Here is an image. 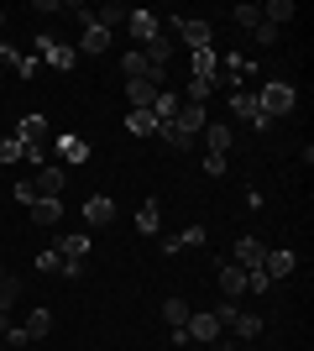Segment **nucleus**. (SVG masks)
I'll return each instance as SVG.
<instances>
[{
  "label": "nucleus",
  "mask_w": 314,
  "mask_h": 351,
  "mask_svg": "<svg viewBox=\"0 0 314 351\" xmlns=\"http://www.w3.org/2000/svg\"><path fill=\"white\" fill-rule=\"evenodd\" d=\"M53 152H58V168H74V162H90V142L79 132H63L58 142H53Z\"/></svg>",
  "instance_id": "423d86ee"
},
{
  "label": "nucleus",
  "mask_w": 314,
  "mask_h": 351,
  "mask_svg": "<svg viewBox=\"0 0 314 351\" xmlns=\"http://www.w3.org/2000/svg\"><path fill=\"white\" fill-rule=\"evenodd\" d=\"M157 226H163V210H157V199H147V205L136 210V231H142V236H157Z\"/></svg>",
  "instance_id": "bb28decb"
},
{
  "label": "nucleus",
  "mask_w": 314,
  "mask_h": 351,
  "mask_svg": "<svg viewBox=\"0 0 314 351\" xmlns=\"http://www.w3.org/2000/svg\"><path fill=\"white\" fill-rule=\"evenodd\" d=\"M209 89H215V84H205V79H189V100L205 105V100H209Z\"/></svg>",
  "instance_id": "ea45409f"
},
{
  "label": "nucleus",
  "mask_w": 314,
  "mask_h": 351,
  "mask_svg": "<svg viewBox=\"0 0 314 351\" xmlns=\"http://www.w3.org/2000/svg\"><path fill=\"white\" fill-rule=\"evenodd\" d=\"M220 293H225V299H241V293H246V267L220 263Z\"/></svg>",
  "instance_id": "6ab92c4d"
},
{
  "label": "nucleus",
  "mask_w": 314,
  "mask_h": 351,
  "mask_svg": "<svg viewBox=\"0 0 314 351\" xmlns=\"http://www.w3.org/2000/svg\"><path fill=\"white\" fill-rule=\"evenodd\" d=\"M163 320H168V330H183V325H189V304H183V299H168Z\"/></svg>",
  "instance_id": "2f4dec72"
},
{
  "label": "nucleus",
  "mask_w": 314,
  "mask_h": 351,
  "mask_svg": "<svg viewBox=\"0 0 314 351\" xmlns=\"http://www.w3.org/2000/svg\"><path fill=\"white\" fill-rule=\"evenodd\" d=\"M16 299H21V283H16L11 273H5V278H0V309H11Z\"/></svg>",
  "instance_id": "f704fd0d"
},
{
  "label": "nucleus",
  "mask_w": 314,
  "mask_h": 351,
  "mask_svg": "<svg viewBox=\"0 0 314 351\" xmlns=\"http://www.w3.org/2000/svg\"><path fill=\"white\" fill-rule=\"evenodd\" d=\"M16 136L27 147H47V136H53V126H47V116H21V126H16Z\"/></svg>",
  "instance_id": "2eb2a0df"
},
{
  "label": "nucleus",
  "mask_w": 314,
  "mask_h": 351,
  "mask_svg": "<svg viewBox=\"0 0 314 351\" xmlns=\"http://www.w3.org/2000/svg\"><path fill=\"white\" fill-rule=\"evenodd\" d=\"M21 158H27L21 136H5V142H0V162H21Z\"/></svg>",
  "instance_id": "72a5a7b5"
},
{
  "label": "nucleus",
  "mask_w": 314,
  "mask_h": 351,
  "mask_svg": "<svg viewBox=\"0 0 314 351\" xmlns=\"http://www.w3.org/2000/svg\"><path fill=\"white\" fill-rule=\"evenodd\" d=\"M5 21H11V16H5V11H0V27H5Z\"/></svg>",
  "instance_id": "79ce46f5"
},
{
  "label": "nucleus",
  "mask_w": 314,
  "mask_h": 351,
  "mask_svg": "<svg viewBox=\"0 0 314 351\" xmlns=\"http://www.w3.org/2000/svg\"><path fill=\"white\" fill-rule=\"evenodd\" d=\"M120 73H126V79H147V53H142V47H131V53H126V58H120Z\"/></svg>",
  "instance_id": "c756f323"
},
{
  "label": "nucleus",
  "mask_w": 314,
  "mask_h": 351,
  "mask_svg": "<svg viewBox=\"0 0 314 351\" xmlns=\"http://www.w3.org/2000/svg\"><path fill=\"white\" fill-rule=\"evenodd\" d=\"M293 16H299V11H293V0H267V5H262V21H267V27H278V32H283Z\"/></svg>",
  "instance_id": "b1692460"
},
{
  "label": "nucleus",
  "mask_w": 314,
  "mask_h": 351,
  "mask_svg": "<svg viewBox=\"0 0 314 351\" xmlns=\"http://www.w3.org/2000/svg\"><path fill=\"white\" fill-rule=\"evenodd\" d=\"M225 69H231V79H252V58H241V53H231V63H225Z\"/></svg>",
  "instance_id": "e433bc0d"
},
{
  "label": "nucleus",
  "mask_w": 314,
  "mask_h": 351,
  "mask_svg": "<svg viewBox=\"0 0 314 351\" xmlns=\"http://www.w3.org/2000/svg\"><path fill=\"white\" fill-rule=\"evenodd\" d=\"M0 346H11V351H27V346H31V336H27V330H21V325H11V330H5V341H0Z\"/></svg>",
  "instance_id": "4c0bfd02"
},
{
  "label": "nucleus",
  "mask_w": 314,
  "mask_h": 351,
  "mask_svg": "<svg viewBox=\"0 0 314 351\" xmlns=\"http://www.w3.org/2000/svg\"><path fill=\"white\" fill-rule=\"evenodd\" d=\"M205 147H209V158H225V152H231V147H236V132H231V126H220V121H209L205 132Z\"/></svg>",
  "instance_id": "f8f14e48"
},
{
  "label": "nucleus",
  "mask_w": 314,
  "mask_h": 351,
  "mask_svg": "<svg viewBox=\"0 0 314 351\" xmlns=\"http://www.w3.org/2000/svg\"><path fill=\"white\" fill-rule=\"evenodd\" d=\"M179 37H183V43H189V53H199V47H215V43H209L215 32H209V21H199V16H189V21H179Z\"/></svg>",
  "instance_id": "4468645a"
},
{
  "label": "nucleus",
  "mask_w": 314,
  "mask_h": 351,
  "mask_svg": "<svg viewBox=\"0 0 314 351\" xmlns=\"http://www.w3.org/2000/svg\"><path fill=\"white\" fill-rule=\"evenodd\" d=\"M5 330H11V309H0V341H5Z\"/></svg>",
  "instance_id": "a19ab883"
},
{
  "label": "nucleus",
  "mask_w": 314,
  "mask_h": 351,
  "mask_svg": "<svg viewBox=\"0 0 314 351\" xmlns=\"http://www.w3.org/2000/svg\"><path fill=\"white\" fill-rule=\"evenodd\" d=\"M0 63L16 73V79H37V58H27L21 47H11V43H0Z\"/></svg>",
  "instance_id": "ddd939ff"
},
{
  "label": "nucleus",
  "mask_w": 314,
  "mask_h": 351,
  "mask_svg": "<svg viewBox=\"0 0 314 351\" xmlns=\"http://www.w3.org/2000/svg\"><path fill=\"white\" fill-rule=\"evenodd\" d=\"M0 278H5V263H0Z\"/></svg>",
  "instance_id": "a18cd8bd"
},
{
  "label": "nucleus",
  "mask_w": 314,
  "mask_h": 351,
  "mask_svg": "<svg viewBox=\"0 0 314 351\" xmlns=\"http://www.w3.org/2000/svg\"><path fill=\"white\" fill-rule=\"evenodd\" d=\"M126 5H100V11H94V27H105V32H116V27H126Z\"/></svg>",
  "instance_id": "c85d7f7f"
},
{
  "label": "nucleus",
  "mask_w": 314,
  "mask_h": 351,
  "mask_svg": "<svg viewBox=\"0 0 314 351\" xmlns=\"http://www.w3.org/2000/svg\"><path fill=\"white\" fill-rule=\"evenodd\" d=\"M37 53H42V58L53 63V69H58V73H68V69H74V63H79V53H74V47H68V43H53L47 32H42V37H37Z\"/></svg>",
  "instance_id": "1a4fd4ad"
},
{
  "label": "nucleus",
  "mask_w": 314,
  "mask_h": 351,
  "mask_svg": "<svg viewBox=\"0 0 314 351\" xmlns=\"http://www.w3.org/2000/svg\"><path fill=\"white\" fill-rule=\"evenodd\" d=\"M236 351H257V346H236Z\"/></svg>",
  "instance_id": "c03bdc74"
},
{
  "label": "nucleus",
  "mask_w": 314,
  "mask_h": 351,
  "mask_svg": "<svg viewBox=\"0 0 314 351\" xmlns=\"http://www.w3.org/2000/svg\"><path fill=\"white\" fill-rule=\"evenodd\" d=\"M27 184H31V194H37V199H58L63 184H68V168H58V162H42V168H37V178H27ZM37 199H31V205H37Z\"/></svg>",
  "instance_id": "7ed1b4c3"
},
{
  "label": "nucleus",
  "mask_w": 314,
  "mask_h": 351,
  "mask_svg": "<svg viewBox=\"0 0 314 351\" xmlns=\"http://www.w3.org/2000/svg\"><path fill=\"white\" fill-rule=\"evenodd\" d=\"M293 100H299L293 84H288V79H272V84H262V95H257V110L267 121H283L288 110H293Z\"/></svg>",
  "instance_id": "f257e3e1"
},
{
  "label": "nucleus",
  "mask_w": 314,
  "mask_h": 351,
  "mask_svg": "<svg viewBox=\"0 0 314 351\" xmlns=\"http://www.w3.org/2000/svg\"><path fill=\"white\" fill-rule=\"evenodd\" d=\"M293 267H299V257H293L288 247H278V252H267V257H262V273H267L272 283H283L288 273H293Z\"/></svg>",
  "instance_id": "9b49d317"
},
{
  "label": "nucleus",
  "mask_w": 314,
  "mask_h": 351,
  "mask_svg": "<svg viewBox=\"0 0 314 351\" xmlns=\"http://www.w3.org/2000/svg\"><path fill=\"white\" fill-rule=\"evenodd\" d=\"M183 336L199 341V346H215V336H220V320H215V309H189V325H183Z\"/></svg>",
  "instance_id": "20e7f679"
},
{
  "label": "nucleus",
  "mask_w": 314,
  "mask_h": 351,
  "mask_svg": "<svg viewBox=\"0 0 314 351\" xmlns=\"http://www.w3.org/2000/svg\"><path fill=\"white\" fill-rule=\"evenodd\" d=\"M246 289H252V293H272L278 283H272L267 273H262V267H252V273H246Z\"/></svg>",
  "instance_id": "c9c22d12"
},
{
  "label": "nucleus",
  "mask_w": 314,
  "mask_h": 351,
  "mask_svg": "<svg viewBox=\"0 0 314 351\" xmlns=\"http://www.w3.org/2000/svg\"><path fill=\"white\" fill-rule=\"evenodd\" d=\"M231 21H236V27H246V32H252L257 21H262V5H236V11H231Z\"/></svg>",
  "instance_id": "473e14b6"
},
{
  "label": "nucleus",
  "mask_w": 314,
  "mask_h": 351,
  "mask_svg": "<svg viewBox=\"0 0 314 351\" xmlns=\"http://www.w3.org/2000/svg\"><path fill=\"white\" fill-rule=\"evenodd\" d=\"M37 267H42V273H58V278H79V273H84L79 263H63V252H58V247L37 252Z\"/></svg>",
  "instance_id": "f3484780"
},
{
  "label": "nucleus",
  "mask_w": 314,
  "mask_h": 351,
  "mask_svg": "<svg viewBox=\"0 0 314 351\" xmlns=\"http://www.w3.org/2000/svg\"><path fill=\"white\" fill-rule=\"evenodd\" d=\"M0 351H11V346H0Z\"/></svg>",
  "instance_id": "49530a36"
},
{
  "label": "nucleus",
  "mask_w": 314,
  "mask_h": 351,
  "mask_svg": "<svg viewBox=\"0 0 314 351\" xmlns=\"http://www.w3.org/2000/svg\"><path fill=\"white\" fill-rule=\"evenodd\" d=\"M215 320L231 325V336H236V341H257V336H262V315H246V309H236V299H225V304L215 309Z\"/></svg>",
  "instance_id": "f03ea898"
},
{
  "label": "nucleus",
  "mask_w": 314,
  "mask_h": 351,
  "mask_svg": "<svg viewBox=\"0 0 314 351\" xmlns=\"http://www.w3.org/2000/svg\"><path fill=\"white\" fill-rule=\"evenodd\" d=\"M262 257H267V252H262V241H257V236H241V241H236V267H246V273H252V267H262Z\"/></svg>",
  "instance_id": "4be33fe9"
},
{
  "label": "nucleus",
  "mask_w": 314,
  "mask_h": 351,
  "mask_svg": "<svg viewBox=\"0 0 314 351\" xmlns=\"http://www.w3.org/2000/svg\"><path fill=\"white\" fill-rule=\"evenodd\" d=\"M110 37H116V32H105V27H94V16L90 21H84V37H79V58H100V53H110Z\"/></svg>",
  "instance_id": "0eeeda50"
},
{
  "label": "nucleus",
  "mask_w": 314,
  "mask_h": 351,
  "mask_svg": "<svg viewBox=\"0 0 314 351\" xmlns=\"http://www.w3.org/2000/svg\"><path fill=\"white\" fill-rule=\"evenodd\" d=\"M84 220H90V226H116V199L90 194V199H84Z\"/></svg>",
  "instance_id": "a211bd4d"
},
{
  "label": "nucleus",
  "mask_w": 314,
  "mask_h": 351,
  "mask_svg": "<svg viewBox=\"0 0 314 351\" xmlns=\"http://www.w3.org/2000/svg\"><path fill=\"white\" fill-rule=\"evenodd\" d=\"M231 116L236 121H257V95L252 89H231Z\"/></svg>",
  "instance_id": "393cba45"
},
{
  "label": "nucleus",
  "mask_w": 314,
  "mask_h": 351,
  "mask_svg": "<svg viewBox=\"0 0 314 351\" xmlns=\"http://www.w3.org/2000/svg\"><path fill=\"white\" fill-rule=\"evenodd\" d=\"M179 95H168V89H163V95H157V100H152V116H157V121H163V126H168V121H173V116H179Z\"/></svg>",
  "instance_id": "7c9ffc66"
},
{
  "label": "nucleus",
  "mask_w": 314,
  "mask_h": 351,
  "mask_svg": "<svg viewBox=\"0 0 314 351\" xmlns=\"http://www.w3.org/2000/svg\"><path fill=\"white\" fill-rule=\"evenodd\" d=\"M157 95H163V89L152 84V79H126V100H131V110H152Z\"/></svg>",
  "instance_id": "dca6fc26"
},
{
  "label": "nucleus",
  "mask_w": 314,
  "mask_h": 351,
  "mask_svg": "<svg viewBox=\"0 0 314 351\" xmlns=\"http://www.w3.org/2000/svg\"><path fill=\"white\" fill-rule=\"evenodd\" d=\"M31 210V226H63V199H37Z\"/></svg>",
  "instance_id": "5701e85b"
},
{
  "label": "nucleus",
  "mask_w": 314,
  "mask_h": 351,
  "mask_svg": "<svg viewBox=\"0 0 314 351\" xmlns=\"http://www.w3.org/2000/svg\"><path fill=\"white\" fill-rule=\"evenodd\" d=\"M173 126H179L183 136H194V142H199V132H205V126H209V116H205V105H194V100H183V105H179V116H173Z\"/></svg>",
  "instance_id": "9d476101"
},
{
  "label": "nucleus",
  "mask_w": 314,
  "mask_h": 351,
  "mask_svg": "<svg viewBox=\"0 0 314 351\" xmlns=\"http://www.w3.org/2000/svg\"><path fill=\"white\" fill-rule=\"evenodd\" d=\"M126 132H131V136H157V132H163V121L152 116V110H126Z\"/></svg>",
  "instance_id": "412c9836"
},
{
  "label": "nucleus",
  "mask_w": 314,
  "mask_h": 351,
  "mask_svg": "<svg viewBox=\"0 0 314 351\" xmlns=\"http://www.w3.org/2000/svg\"><path fill=\"white\" fill-rule=\"evenodd\" d=\"M126 27H131V43L136 47H147V43L163 37V16H157V11H131V16H126Z\"/></svg>",
  "instance_id": "39448f33"
},
{
  "label": "nucleus",
  "mask_w": 314,
  "mask_h": 351,
  "mask_svg": "<svg viewBox=\"0 0 314 351\" xmlns=\"http://www.w3.org/2000/svg\"><path fill=\"white\" fill-rule=\"evenodd\" d=\"M179 247H205V226H189L183 236H168V241H163L168 257H179Z\"/></svg>",
  "instance_id": "a878e982"
},
{
  "label": "nucleus",
  "mask_w": 314,
  "mask_h": 351,
  "mask_svg": "<svg viewBox=\"0 0 314 351\" xmlns=\"http://www.w3.org/2000/svg\"><path fill=\"white\" fill-rule=\"evenodd\" d=\"M21 330H27L31 341H42L47 330H53V309H31V315H27V325H21Z\"/></svg>",
  "instance_id": "cd10ccee"
},
{
  "label": "nucleus",
  "mask_w": 314,
  "mask_h": 351,
  "mask_svg": "<svg viewBox=\"0 0 314 351\" xmlns=\"http://www.w3.org/2000/svg\"><path fill=\"white\" fill-rule=\"evenodd\" d=\"M189 79L220 84V53H215V47H199V53H189Z\"/></svg>",
  "instance_id": "6e6552de"
},
{
  "label": "nucleus",
  "mask_w": 314,
  "mask_h": 351,
  "mask_svg": "<svg viewBox=\"0 0 314 351\" xmlns=\"http://www.w3.org/2000/svg\"><path fill=\"white\" fill-rule=\"evenodd\" d=\"M215 351H236V346H215Z\"/></svg>",
  "instance_id": "37998d69"
},
{
  "label": "nucleus",
  "mask_w": 314,
  "mask_h": 351,
  "mask_svg": "<svg viewBox=\"0 0 314 351\" xmlns=\"http://www.w3.org/2000/svg\"><path fill=\"white\" fill-rule=\"evenodd\" d=\"M58 252H63V263H79V267H84V257H90V236H79V231L58 236Z\"/></svg>",
  "instance_id": "aec40b11"
},
{
  "label": "nucleus",
  "mask_w": 314,
  "mask_h": 351,
  "mask_svg": "<svg viewBox=\"0 0 314 351\" xmlns=\"http://www.w3.org/2000/svg\"><path fill=\"white\" fill-rule=\"evenodd\" d=\"M252 37H257L262 47H272V43H278V27H267V21H257V27H252Z\"/></svg>",
  "instance_id": "58836bf2"
}]
</instances>
